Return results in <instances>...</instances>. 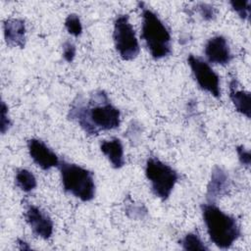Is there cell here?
<instances>
[{
	"instance_id": "4",
	"label": "cell",
	"mask_w": 251,
	"mask_h": 251,
	"mask_svg": "<svg viewBox=\"0 0 251 251\" xmlns=\"http://www.w3.org/2000/svg\"><path fill=\"white\" fill-rule=\"evenodd\" d=\"M58 168L63 188L66 192L83 202H88L94 198L95 182L93 174L90 171L65 160L60 161Z\"/></svg>"
},
{
	"instance_id": "23",
	"label": "cell",
	"mask_w": 251,
	"mask_h": 251,
	"mask_svg": "<svg viewBox=\"0 0 251 251\" xmlns=\"http://www.w3.org/2000/svg\"><path fill=\"white\" fill-rule=\"evenodd\" d=\"M236 153H237L239 162H240L244 167H246L247 169L250 168V164H251L250 152H249L247 149H245L242 145H240V146H237V147H236Z\"/></svg>"
},
{
	"instance_id": "11",
	"label": "cell",
	"mask_w": 251,
	"mask_h": 251,
	"mask_svg": "<svg viewBox=\"0 0 251 251\" xmlns=\"http://www.w3.org/2000/svg\"><path fill=\"white\" fill-rule=\"evenodd\" d=\"M229 187L230 181L227 173L223 168L215 166L212 170L211 177L207 185V200L210 203H214L217 199L227 194Z\"/></svg>"
},
{
	"instance_id": "20",
	"label": "cell",
	"mask_w": 251,
	"mask_h": 251,
	"mask_svg": "<svg viewBox=\"0 0 251 251\" xmlns=\"http://www.w3.org/2000/svg\"><path fill=\"white\" fill-rule=\"evenodd\" d=\"M12 123L8 116V107L4 101H1V111H0V130L2 134H5L11 127Z\"/></svg>"
},
{
	"instance_id": "6",
	"label": "cell",
	"mask_w": 251,
	"mask_h": 251,
	"mask_svg": "<svg viewBox=\"0 0 251 251\" xmlns=\"http://www.w3.org/2000/svg\"><path fill=\"white\" fill-rule=\"evenodd\" d=\"M113 38L115 48L123 60L130 61L137 57L140 50L139 43L127 15H119L116 18Z\"/></svg>"
},
{
	"instance_id": "5",
	"label": "cell",
	"mask_w": 251,
	"mask_h": 251,
	"mask_svg": "<svg viewBox=\"0 0 251 251\" xmlns=\"http://www.w3.org/2000/svg\"><path fill=\"white\" fill-rule=\"evenodd\" d=\"M145 176L151 184L154 195L163 201L170 197L179 177L176 170L154 157L146 161Z\"/></svg>"
},
{
	"instance_id": "19",
	"label": "cell",
	"mask_w": 251,
	"mask_h": 251,
	"mask_svg": "<svg viewBox=\"0 0 251 251\" xmlns=\"http://www.w3.org/2000/svg\"><path fill=\"white\" fill-rule=\"evenodd\" d=\"M197 10L200 14V16L205 21H212L216 18L217 10L215 7H213L210 4L207 3H198L197 4Z\"/></svg>"
},
{
	"instance_id": "15",
	"label": "cell",
	"mask_w": 251,
	"mask_h": 251,
	"mask_svg": "<svg viewBox=\"0 0 251 251\" xmlns=\"http://www.w3.org/2000/svg\"><path fill=\"white\" fill-rule=\"evenodd\" d=\"M15 181L17 186L24 192H30L37 185L34 175L26 169H21L17 171Z\"/></svg>"
},
{
	"instance_id": "9",
	"label": "cell",
	"mask_w": 251,
	"mask_h": 251,
	"mask_svg": "<svg viewBox=\"0 0 251 251\" xmlns=\"http://www.w3.org/2000/svg\"><path fill=\"white\" fill-rule=\"evenodd\" d=\"M27 149L30 158L42 170H50L58 167L60 160L55 152H53L42 140L31 138L27 141Z\"/></svg>"
},
{
	"instance_id": "10",
	"label": "cell",
	"mask_w": 251,
	"mask_h": 251,
	"mask_svg": "<svg viewBox=\"0 0 251 251\" xmlns=\"http://www.w3.org/2000/svg\"><path fill=\"white\" fill-rule=\"evenodd\" d=\"M204 52L208 61L217 65L225 66L232 59L227 41L223 35H215L211 37L205 45Z\"/></svg>"
},
{
	"instance_id": "2",
	"label": "cell",
	"mask_w": 251,
	"mask_h": 251,
	"mask_svg": "<svg viewBox=\"0 0 251 251\" xmlns=\"http://www.w3.org/2000/svg\"><path fill=\"white\" fill-rule=\"evenodd\" d=\"M201 211L209 237L219 248H229L241 235L236 220L223 212L215 203L203 204Z\"/></svg>"
},
{
	"instance_id": "18",
	"label": "cell",
	"mask_w": 251,
	"mask_h": 251,
	"mask_svg": "<svg viewBox=\"0 0 251 251\" xmlns=\"http://www.w3.org/2000/svg\"><path fill=\"white\" fill-rule=\"evenodd\" d=\"M230 5L232 9L238 14V16L242 20H249L250 17V1L245 0V1H230Z\"/></svg>"
},
{
	"instance_id": "3",
	"label": "cell",
	"mask_w": 251,
	"mask_h": 251,
	"mask_svg": "<svg viewBox=\"0 0 251 251\" xmlns=\"http://www.w3.org/2000/svg\"><path fill=\"white\" fill-rule=\"evenodd\" d=\"M141 37L152 58L159 60L172 53L170 31L158 15L145 7H142Z\"/></svg>"
},
{
	"instance_id": "7",
	"label": "cell",
	"mask_w": 251,
	"mask_h": 251,
	"mask_svg": "<svg viewBox=\"0 0 251 251\" xmlns=\"http://www.w3.org/2000/svg\"><path fill=\"white\" fill-rule=\"evenodd\" d=\"M187 62L200 88L214 97L219 98L221 96L220 77L210 65L206 61L192 54L187 57Z\"/></svg>"
},
{
	"instance_id": "14",
	"label": "cell",
	"mask_w": 251,
	"mask_h": 251,
	"mask_svg": "<svg viewBox=\"0 0 251 251\" xmlns=\"http://www.w3.org/2000/svg\"><path fill=\"white\" fill-rule=\"evenodd\" d=\"M237 81L235 78L231 79L229 82V97L232 101V104L235 107V110L244 115L246 118L251 117V95L249 91L239 90L236 87Z\"/></svg>"
},
{
	"instance_id": "16",
	"label": "cell",
	"mask_w": 251,
	"mask_h": 251,
	"mask_svg": "<svg viewBox=\"0 0 251 251\" xmlns=\"http://www.w3.org/2000/svg\"><path fill=\"white\" fill-rule=\"evenodd\" d=\"M181 247L184 250H209V248L204 244L197 233L189 232L184 235L180 240Z\"/></svg>"
},
{
	"instance_id": "24",
	"label": "cell",
	"mask_w": 251,
	"mask_h": 251,
	"mask_svg": "<svg viewBox=\"0 0 251 251\" xmlns=\"http://www.w3.org/2000/svg\"><path fill=\"white\" fill-rule=\"evenodd\" d=\"M18 244H19V248L21 250H29L30 246L27 244V242H25L23 239H18Z\"/></svg>"
},
{
	"instance_id": "22",
	"label": "cell",
	"mask_w": 251,
	"mask_h": 251,
	"mask_svg": "<svg viewBox=\"0 0 251 251\" xmlns=\"http://www.w3.org/2000/svg\"><path fill=\"white\" fill-rule=\"evenodd\" d=\"M75 46L72 41H65L63 44V57L64 59L71 63L75 57Z\"/></svg>"
},
{
	"instance_id": "13",
	"label": "cell",
	"mask_w": 251,
	"mask_h": 251,
	"mask_svg": "<svg viewBox=\"0 0 251 251\" xmlns=\"http://www.w3.org/2000/svg\"><path fill=\"white\" fill-rule=\"evenodd\" d=\"M100 150L107 157L113 168L121 169L125 165L124 147L119 138L102 141L100 144Z\"/></svg>"
},
{
	"instance_id": "21",
	"label": "cell",
	"mask_w": 251,
	"mask_h": 251,
	"mask_svg": "<svg viewBox=\"0 0 251 251\" xmlns=\"http://www.w3.org/2000/svg\"><path fill=\"white\" fill-rule=\"evenodd\" d=\"M126 213L129 217L133 219H142L147 214V210L142 205H136L131 203V205L126 208Z\"/></svg>"
},
{
	"instance_id": "17",
	"label": "cell",
	"mask_w": 251,
	"mask_h": 251,
	"mask_svg": "<svg viewBox=\"0 0 251 251\" xmlns=\"http://www.w3.org/2000/svg\"><path fill=\"white\" fill-rule=\"evenodd\" d=\"M65 26L68 32L75 37L79 36L82 32V25L79 17L76 14H70L65 20Z\"/></svg>"
},
{
	"instance_id": "12",
	"label": "cell",
	"mask_w": 251,
	"mask_h": 251,
	"mask_svg": "<svg viewBox=\"0 0 251 251\" xmlns=\"http://www.w3.org/2000/svg\"><path fill=\"white\" fill-rule=\"evenodd\" d=\"M4 37L8 45L24 48L25 45V24L18 18L7 19L3 24Z\"/></svg>"
},
{
	"instance_id": "8",
	"label": "cell",
	"mask_w": 251,
	"mask_h": 251,
	"mask_svg": "<svg viewBox=\"0 0 251 251\" xmlns=\"http://www.w3.org/2000/svg\"><path fill=\"white\" fill-rule=\"evenodd\" d=\"M25 221L32 232L42 238L49 239L53 233L54 225L51 218L39 207L29 205L25 214Z\"/></svg>"
},
{
	"instance_id": "1",
	"label": "cell",
	"mask_w": 251,
	"mask_h": 251,
	"mask_svg": "<svg viewBox=\"0 0 251 251\" xmlns=\"http://www.w3.org/2000/svg\"><path fill=\"white\" fill-rule=\"evenodd\" d=\"M68 115L89 135L115 129L121 124L120 110L111 103L103 90L94 92L88 99L77 96L73 101Z\"/></svg>"
}]
</instances>
